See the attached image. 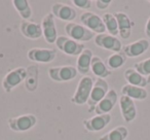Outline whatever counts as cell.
<instances>
[{"mask_svg":"<svg viewBox=\"0 0 150 140\" xmlns=\"http://www.w3.org/2000/svg\"><path fill=\"white\" fill-rule=\"evenodd\" d=\"M93 87H94V80L91 76L86 75L81 77L70 101L75 105H83L88 103Z\"/></svg>","mask_w":150,"mask_h":140,"instance_id":"obj_1","label":"cell"},{"mask_svg":"<svg viewBox=\"0 0 150 140\" xmlns=\"http://www.w3.org/2000/svg\"><path fill=\"white\" fill-rule=\"evenodd\" d=\"M28 70L25 67H17L13 69L6 75L3 77L2 80V88L5 93H11L13 89H16L18 86L25 82L27 77Z\"/></svg>","mask_w":150,"mask_h":140,"instance_id":"obj_2","label":"cell"},{"mask_svg":"<svg viewBox=\"0 0 150 140\" xmlns=\"http://www.w3.org/2000/svg\"><path fill=\"white\" fill-rule=\"evenodd\" d=\"M65 31H66L68 37L72 38L75 41H90L91 39L96 37V34L93 31L88 30L86 27L80 24L74 23H67L65 25Z\"/></svg>","mask_w":150,"mask_h":140,"instance_id":"obj_3","label":"cell"},{"mask_svg":"<svg viewBox=\"0 0 150 140\" xmlns=\"http://www.w3.org/2000/svg\"><path fill=\"white\" fill-rule=\"evenodd\" d=\"M109 85L103 78H98L96 82H94V87L92 89V92L90 95V99L88 101V111L93 112L95 111V108L98 105V103L104 98L109 92Z\"/></svg>","mask_w":150,"mask_h":140,"instance_id":"obj_4","label":"cell"},{"mask_svg":"<svg viewBox=\"0 0 150 140\" xmlns=\"http://www.w3.org/2000/svg\"><path fill=\"white\" fill-rule=\"evenodd\" d=\"M37 123V117L34 114H24L20 117H9L7 121L9 129L13 132H26L34 127Z\"/></svg>","mask_w":150,"mask_h":140,"instance_id":"obj_5","label":"cell"},{"mask_svg":"<svg viewBox=\"0 0 150 140\" xmlns=\"http://www.w3.org/2000/svg\"><path fill=\"white\" fill-rule=\"evenodd\" d=\"M57 48L68 56H79L84 50V45L80 42L73 40L72 38L67 36H59L56 40Z\"/></svg>","mask_w":150,"mask_h":140,"instance_id":"obj_6","label":"cell"},{"mask_svg":"<svg viewBox=\"0 0 150 140\" xmlns=\"http://www.w3.org/2000/svg\"><path fill=\"white\" fill-rule=\"evenodd\" d=\"M77 73V69L73 66L50 67L48 69V76L50 77V80L57 82H69V80L76 77Z\"/></svg>","mask_w":150,"mask_h":140,"instance_id":"obj_7","label":"cell"},{"mask_svg":"<svg viewBox=\"0 0 150 140\" xmlns=\"http://www.w3.org/2000/svg\"><path fill=\"white\" fill-rule=\"evenodd\" d=\"M80 22L84 27L93 31L95 34H103L106 31V27H105L102 18L92 11H84L83 14H81Z\"/></svg>","mask_w":150,"mask_h":140,"instance_id":"obj_8","label":"cell"},{"mask_svg":"<svg viewBox=\"0 0 150 140\" xmlns=\"http://www.w3.org/2000/svg\"><path fill=\"white\" fill-rule=\"evenodd\" d=\"M95 43L99 48H104V50H111L113 53H119L122 50L121 41L118 38L110 35V34H97L96 37H95Z\"/></svg>","mask_w":150,"mask_h":140,"instance_id":"obj_9","label":"cell"},{"mask_svg":"<svg viewBox=\"0 0 150 140\" xmlns=\"http://www.w3.org/2000/svg\"><path fill=\"white\" fill-rule=\"evenodd\" d=\"M41 28L43 37L45 41L50 44L56 43V40L58 38V32H57V26L54 22V17L52 13L46 14L43 17L41 22Z\"/></svg>","mask_w":150,"mask_h":140,"instance_id":"obj_10","label":"cell"},{"mask_svg":"<svg viewBox=\"0 0 150 140\" xmlns=\"http://www.w3.org/2000/svg\"><path fill=\"white\" fill-rule=\"evenodd\" d=\"M110 113H106V114H97L96 117H91V119H83L82 124H83L84 128L86 131L88 132H98L106 128L107 126L110 124L111 122Z\"/></svg>","mask_w":150,"mask_h":140,"instance_id":"obj_11","label":"cell"},{"mask_svg":"<svg viewBox=\"0 0 150 140\" xmlns=\"http://www.w3.org/2000/svg\"><path fill=\"white\" fill-rule=\"evenodd\" d=\"M57 52L52 48H31L27 57L30 61L37 63H50L56 59Z\"/></svg>","mask_w":150,"mask_h":140,"instance_id":"obj_12","label":"cell"},{"mask_svg":"<svg viewBox=\"0 0 150 140\" xmlns=\"http://www.w3.org/2000/svg\"><path fill=\"white\" fill-rule=\"evenodd\" d=\"M150 42L148 39L142 38L137 41H134L127 45L122 46V53L127 56V58H136L149 50Z\"/></svg>","mask_w":150,"mask_h":140,"instance_id":"obj_13","label":"cell"},{"mask_svg":"<svg viewBox=\"0 0 150 140\" xmlns=\"http://www.w3.org/2000/svg\"><path fill=\"white\" fill-rule=\"evenodd\" d=\"M119 108L122 119L127 123H132L137 117V107L133 99L127 96H121L119 98Z\"/></svg>","mask_w":150,"mask_h":140,"instance_id":"obj_14","label":"cell"},{"mask_svg":"<svg viewBox=\"0 0 150 140\" xmlns=\"http://www.w3.org/2000/svg\"><path fill=\"white\" fill-rule=\"evenodd\" d=\"M114 17L116 18L117 24H118V32L119 36L122 39H129L132 35V30L134 27V22L129 19L127 14L122 11H117L114 13Z\"/></svg>","mask_w":150,"mask_h":140,"instance_id":"obj_15","label":"cell"},{"mask_svg":"<svg viewBox=\"0 0 150 140\" xmlns=\"http://www.w3.org/2000/svg\"><path fill=\"white\" fill-rule=\"evenodd\" d=\"M52 14L54 15V18L62 21L71 23L73 20H75L77 13L73 9L72 6L63 3H56L52 6Z\"/></svg>","mask_w":150,"mask_h":140,"instance_id":"obj_16","label":"cell"},{"mask_svg":"<svg viewBox=\"0 0 150 140\" xmlns=\"http://www.w3.org/2000/svg\"><path fill=\"white\" fill-rule=\"evenodd\" d=\"M117 100H118V97H117L116 91L113 90V89H110L106 96L98 103V105L95 108V112L97 114H106V113H109L114 108Z\"/></svg>","mask_w":150,"mask_h":140,"instance_id":"obj_17","label":"cell"},{"mask_svg":"<svg viewBox=\"0 0 150 140\" xmlns=\"http://www.w3.org/2000/svg\"><path fill=\"white\" fill-rule=\"evenodd\" d=\"M22 35H24L26 38L29 39H39L41 36H43L42 33V28L40 24L34 23L31 21H23L20 25Z\"/></svg>","mask_w":150,"mask_h":140,"instance_id":"obj_18","label":"cell"},{"mask_svg":"<svg viewBox=\"0 0 150 140\" xmlns=\"http://www.w3.org/2000/svg\"><path fill=\"white\" fill-rule=\"evenodd\" d=\"M94 57L93 55V50L90 48H84L83 52L78 56L77 58V66L76 69L80 74L86 76V74L90 72L91 70V63H92V59Z\"/></svg>","mask_w":150,"mask_h":140,"instance_id":"obj_19","label":"cell"},{"mask_svg":"<svg viewBox=\"0 0 150 140\" xmlns=\"http://www.w3.org/2000/svg\"><path fill=\"white\" fill-rule=\"evenodd\" d=\"M91 71L95 74L98 78H106L111 75L112 72L107 67L105 62L98 56H94L91 63Z\"/></svg>","mask_w":150,"mask_h":140,"instance_id":"obj_20","label":"cell"},{"mask_svg":"<svg viewBox=\"0 0 150 140\" xmlns=\"http://www.w3.org/2000/svg\"><path fill=\"white\" fill-rule=\"evenodd\" d=\"M125 78L127 82V84L131 86L135 87H140V88H145L148 84V78L146 76L142 75L141 73L136 70L134 68H127L125 71Z\"/></svg>","mask_w":150,"mask_h":140,"instance_id":"obj_21","label":"cell"},{"mask_svg":"<svg viewBox=\"0 0 150 140\" xmlns=\"http://www.w3.org/2000/svg\"><path fill=\"white\" fill-rule=\"evenodd\" d=\"M121 94L122 96H127L133 100L143 101L148 97V92L145 88H140V87L131 86L127 84L121 88Z\"/></svg>","mask_w":150,"mask_h":140,"instance_id":"obj_22","label":"cell"},{"mask_svg":"<svg viewBox=\"0 0 150 140\" xmlns=\"http://www.w3.org/2000/svg\"><path fill=\"white\" fill-rule=\"evenodd\" d=\"M13 4L23 21H29L33 15V11L27 0H13Z\"/></svg>","mask_w":150,"mask_h":140,"instance_id":"obj_23","label":"cell"},{"mask_svg":"<svg viewBox=\"0 0 150 140\" xmlns=\"http://www.w3.org/2000/svg\"><path fill=\"white\" fill-rule=\"evenodd\" d=\"M129 136V130L125 126H118L108 133L101 136L98 140H125Z\"/></svg>","mask_w":150,"mask_h":140,"instance_id":"obj_24","label":"cell"},{"mask_svg":"<svg viewBox=\"0 0 150 140\" xmlns=\"http://www.w3.org/2000/svg\"><path fill=\"white\" fill-rule=\"evenodd\" d=\"M27 70V77L25 80L26 89L29 92H34L38 85V68L37 66H30Z\"/></svg>","mask_w":150,"mask_h":140,"instance_id":"obj_25","label":"cell"},{"mask_svg":"<svg viewBox=\"0 0 150 140\" xmlns=\"http://www.w3.org/2000/svg\"><path fill=\"white\" fill-rule=\"evenodd\" d=\"M102 20L104 22V25L106 27V30L109 32V34L116 37L119 34L118 32V24H117L116 18L114 17V14L106 13L102 16Z\"/></svg>","mask_w":150,"mask_h":140,"instance_id":"obj_26","label":"cell"},{"mask_svg":"<svg viewBox=\"0 0 150 140\" xmlns=\"http://www.w3.org/2000/svg\"><path fill=\"white\" fill-rule=\"evenodd\" d=\"M125 61H127V56L122 52L113 53L107 59V67H109L110 69H118L125 65Z\"/></svg>","mask_w":150,"mask_h":140,"instance_id":"obj_27","label":"cell"},{"mask_svg":"<svg viewBox=\"0 0 150 140\" xmlns=\"http://www.w3.org/2000/svg\"><path fill=\"white\" fill-rule=\"evenodd\" d=\"M134 69H136L139 73H141L144 76H149L150 75V58L145 59L143 61L136 63Z\"/></svg>","mask_w":150,"mask_h":140,"instance_id":"obj_28","label":"cell"},{"mask_svg":"<svg viewBox=\"0 0 150 140\" xmlns=\"http://www.w3.org/2000/svg\"><path fill=\"white\" fill-rule=\"evenodd\" d=\"M72 3L76 7L81 9H88L92 6V1L91 0H73Z\"/></svg>","mask_w":150,"mask_h":140,"instance_id":"obj_29","label":"cell"},{"mask_svg":"<svg viewBox=\"0 0 150 140\" xmlns=\"http://www.w3.org/2000/svg\"><path fill=\"white\" fill-rule=\"evenodd\" d=\"M111 0H97L96 1V5H97V9H106L109 7V5L111 4Z\"/></svg>","mask_w":150,"mask_h":140,"instance_id":"obj_30","label":"cell"},{"mask_svg":"<svg viewBox=\"0 0 150 140\" xmlns=\"http://www.w3.org/2000/svg\"><path fill=\"white\" fill-rule=\"evenodd\" d=\"M145 34L148 38H150V17L148 18L147 23H146V26H145Z\"/></svg>","mask_w":150,"mask_h":140,"instance_id":"obj_31","label":"cell"},{"mask_svg":"<svg viewBox=\"0 0 150 140\" xmlns=\"http://www.w3.org/2000/svg\"><path fill=\"white\" fill-rule=\"evenodd\" d=\"M149 3H150V0H149Z\"/></svg>","mask_w":150,"mask_h":140,"instance_id":"obj_32","label":"cell"}]
</instances>
